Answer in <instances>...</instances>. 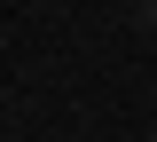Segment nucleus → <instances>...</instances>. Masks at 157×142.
<instances>
[{"label": "nucleus", "instance_id": "f257e3e1", "mask_svg": "<svg viewBox=\"0 0 157 142\" xmlns=\"http://www.w3.org/2000/svg\"><path fill=\"white\" fill-rule=\"evenodd\" d=\"M141 24H149V32H157V0H141Z\"/></svg>", "mask_w": 157, "mask_h": 142}, {"label": "nucleus", "instance_id": "f03ea898", "mask_svg": "<svg viewBox=\"0 0 157 142\" xmlns=\"http://www.w3.org/2000/svg\"><path fill=\"white\" fill-rule=\"evenodd\" d=\"M141 142H157V134H141Z\"/></svg>", "mask_w": 157, "mask_h": 142}]
</instances>
